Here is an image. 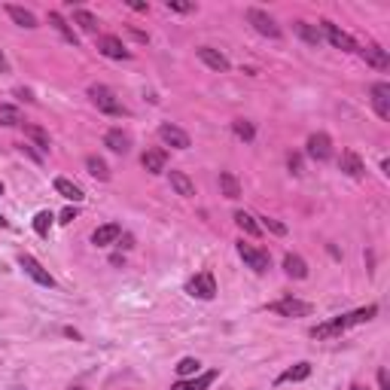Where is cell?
I'll return each mask as SVG.
<instances>
[{
	"label": "cell",
	"mask_w": 390,
	"mask_h": 390,
	"mask_svg": "<svg viewBox=\"0 0 390 390\" xmlns=\"http://www.w3.org/2000/svg\"><path fill=\"white\" fill-rule=\"evenodd\" d=\"M25 135L30 138V140H34V147H40V150H49V135H46V131L43 128H40V126H25Z\"/></svg>",
	"instance_id": "33"
},
{
	"label": "cell",
	"mask_w": 390,
	"mask_h": 390,
	"mask_svg": "<svg viewBox=\"0 0 390 390\" xmlns=\"http://www.w3.org/2000/svg\"><path fill=\"white\" fill-rule=\"evenodd\" d=\"M0 74H9V61H6L4 52H0Z\"/></svg>",
	"instance_id": "42"
},
{
	"label": "cell",
	"mask_w": 390,
	"mask_h": 390,
	"mask_svg": "<svg viewBox=\"0 0 390 390\" xmlns=\"http://www.w3.org/2000/svg\"><path fill=\"white\" fill-rule=\"evenodd\" d=\"M338 168H342L347 177H354V180H360L363 174H366V165H363V159L357 156L354 150H345L342 152V159H338Z\"/></svg>",
	"instance_id": "14"
},
{
	"label": "cell",
	"mask_w": 390,
	"mask_h": 390,
	"mask_svg": "<svg viewBox=\"0 0 390 390\" xmlns=\"http://www.w3.org/2000/svg\"><path fill=\"white\" fill-rule=\"evenodd\" d=\"M296 34H299L308 46H321V40H323L321 28H314V25H308V22H296Z\"/></svg>",
	"instance_id": "25"
},
{
	"label": "cell",
	"mask_w": 390,
	"mask_h": 390,
	"mask_svg": "<svg viewBox=\"0 0 390 390\" xmlns=\"http://www.w3.org/2000/svg\"><path fill=\"white\" fill-rule=\"evenodd\" d=\"M168 180H171V189L183 195V199H192L195 195V183L189 180V174H183V171H168Z\"/></svg>",
	"instance_id": "20"
},
{
	"label": "cell",
	"mask_w": 390,
	"mask_h": 390,
	"mask_svg": "<svg viewBox=\"0 0 390 390\" xmlns=\"http://www.w3.org/2000/svg\"><path fill=\"white\" fill-rule=\"evenodd\" d=\"M6 16L13 18L18 28H37V16L30 13V9H22V6H13V4H9V6H6Z\"/></svg>",
	"instance_id": "23"
},
{
	"label": "cell",
	"mask_w": 390,
	"mask_h": 390,
	"mask_svg": "<svg viewBox=\"0 0 390 390\" xmlns=\"http://www.w3.org/2000/svg\"><path fill=\"white\" fill-rule=\"evenodd\" d=\"M168 9H174V13H192L195 4H180V0H168Z\"/></svg>",
	"instance_id": "37"
},
{
	"label": "cell",
	"mask_w": 390,
	"mask_h": 390,
	"mask_svg": "<svg viewBox=\"0 0 390 390\" xmlns=\"http://www.w3.org/2000/svg\"><path fill=\"white\" fill-rule=\"evenodd\" d=\"M286 165H290L293 174H302V159L296 156V152H290V159H286Z\"/></svg>",
	"instance_id": "38"
},
{
	"label": "cell",
	"mask_w": 390,
	"mask_h": 390,
	"mask_svg": "<svg viewBox=\"0 0 390 390\" xmlns=\"http://www.w3.org/2000/svg\"><path fill=\"white\" fill-rule=\"evenodd\" d=\"M86 168L91 177H98V180H110V168H107V162L104 159H98V156H86Z\"/></svg>",
	"instance_id": "29"
},
{
	"label": "cell",
	"mask_w": 390,
	"mask_h": 390,
	"mask_svg": "<svg viewBox=\"0 0 390 390\" xmlns=\"http://www.w3.org/2000/svg\"><path fill=\"white\" fill-rule=\"evenodd\" d=\"M378 387H381V390H390V381H387V369H384V366L378 369Z\"/></svg>",
	"instance_id": "40"
},
{
	"label": "cell",
	"mask_w": 390,
	"mask_h": 390,
	"mask_svg": "<svg viewBox=\"0 0 390 390\" xmlns=\"http://www.w3.org/2000/svg\"><path fill=\"white\" fill-rule=\"evenodd\" d=\"M360 55L366 58V65H372L375 70H387V67H390V58H387V52H384L381 46H375V43L363 46V49H360Z\"/></svg>",
	"instance_id": "19"
},
{
	"label": "cell",
	"mask_w": 390,
	"mask_h": 390,
	"mask_svg": "<svg viewBox=\"0 0 390 390\" xmlns=\"http://www.w3.org/2000/svg\"><path fill=\"white\" fill-rule=\"evenodd\" d=\"M247 22L253 25L256 34H262V37H269V40H281V28H278V22H274V18L265 13V9L250 6V9H247Z\"/></svg>",
	"instance_id": "5"
},
{
	"label": "cell",
	"mask_w": 390,
	"mask_h": 390,
	"mask_svg": "<svg viewBox=\"0 0 390 390\" xmlns=\"http://www.w3.org/2000/svg\"><path fill=\"white\" fill-rule=\"evenodd\" d=\"M220 378V372L213 369V372H201V375H195V378H189V381H177L171 390H208L213 381Z\"/></svg>",
	"instance_id": "16"
},
{
	"label": "cell",
	"mask_w": 390,
	"mask_h": 390,
	"mask_svg": "<svg viewBox=\"0 0 390 390\" xmlns=\"http://www.w3.org/2000/svg\"><path fill=\"white\" fill-rule=\"evenodd\" d=\"M238 256L244 260V265H247V269H253L256 274H265V272L272 269V256L265 253V250H260V247H253V244L238 241Z\"/></svg>",
	"instance_id": "3"
},
{
	"label": "cell",
	"mask_w": 390,
	"mask_h": 390,
	"mask_svg": "<svg viewBox=\"0 0 390 390\" xmlns=\"http://www.w3.org/2000/svg\"><path fill=\"white\" fill-rule=\"evenodd\" d=\"M199 58H201L211 70H220V74H223V70H229V58H225L223 52H217L213 46H199Z\"/></svg>",
	"instance_id": "18"
},
{
	"label": "cell",
	"mask_w": 390,
	"mask_h": 390,
	"mask_svg": "<svg viewBox=\"0 0 390 390\" xmlns=\"http://www.w3.org/2000/svg\"><path fill=\"white\" fill-rule=\"evenodd\" d=\"M311 375V363H296L293 369H286V372H281L278 381L286 384V381H305V378Z\"/></svg>",
	"instance_id": "26"
},
{
	"label": "cell",
	"mask_w": 390,
	"mask_h": 390,
	"mask_svg": "<svg viewBox=\"0 0 390 390\" xmlns=\"http://www.w3.org/2000/svg\"><path fill=\"white\" fill-rule=\"evenodd\" d=\"M375 314H378V305L357 308V311H351V314H338V317H333V321H326V323H317L314 330H311V338H333V335H342V333L351 330V326L369 323Z\"/></svg>",
	"instance_id": "1"
},
{
	"label": "cell",
	"mask_w": 390,
	"mask_h": 390,
	"mask_svg": "<svg viewBox=\"0 0 390 390\" xmlns=\"http://www.w3.org/2000/svg\"><path fill=\"white\" fill-rule=\"evenodd\" d=\"M369 95H372V107H375L378 116L390 119V86L387 83H375Z\"/></svg>",
	"instance_id": "13"
},
{
	"label": "cell",
	"mask_w": 390,
	"mask_h": 390,
	"mask_svg": "<svg viewBox=\"0 0 390 390\" xmlns=\"http://www.w3.org/2000/svg\"><path fill=\"white\" fill-rule=\"evenodd\" d=\"M220 189H223L225 199H238V195H241V183L235 180V174L223 171V174H220Z\"/></svg>",
	"instance_id": "27"
},
{
	"label": "cell",
	"mask_w": 390,
	"mask_h": 390,
	"mask_svg": "<svg viewBox=\"0 0 390 390\" xmlns=\"http://www.w3.org/2000/svg\"><path fill=\"white\" fill-rule=\"evenodd\" d=\"M89 98L91 104H95L101 113H107V116H128V110L122 107V101L116 98V91H113L110 86H89Z\"/></svg>",
	"instance_id": "2"
},
{
	"label": "cell",
	"mask_w": 390,
	"mask_h": 390,
	"mask_svg": "<svg viewBox=\"0 0 390 390\" xmlns=\"http://www.w3.org/2000/svg\"><path fill=\"white\" fill-rule=\"evenodd\" d=\"M77 220V208H65L61 211V220L58 223H74Z\"/></svg>",
	"instance_id": "39"
},
{
	"label": "cell",
	"mask_w": 390,
	"mask_h": 390,
	"mask_svg": "<svg viewBox=\"0 0 390 390\" xmlns=\"http://www.w3.org/2000/svg\"><path fill=\"white\" fill-rule=\"evenodd\" d=\"M52 211H40L37 213V217H34V232L37 235H43V238H46V235H49V229H52Z\"/></svg>",
	"instance_id": "34"
},
{
	"label": "cell",
	"mask_w": 390,
	"mask_h": 390,
	"mask_svg": "<svg viewBox=\"0 0 390 390\" xmlns=\"http://www.w3.org/2000/svg\"><path fill=\"white\" fill-rule=\"evenodd\" d=\"M269 311L272 314H281V317H308L314 311L311 308V302H302V299H281V302H272L269 305Z\"/></svg>",
	"instance_id": "7"
},
{
	"label": "cell",
	"mask_w": 390,
	"mask_h": 390,
	"mask_svg": "<svg viewBox=\"0 0 390 390\" xmlns=\"http://www.w3.org/2000/svg\"><path fill=\"white\" fill-rule=\"evenodd\" d=\"M140 165L143 171H150V174H162L168 165V156H165V150H147L140 156Z\"/></svg>",
	"instance_id": "17"
},
{
	"label": "cell",
	"mask_w": 390,
	"mask_h": 390,
	"mask_svg": "<svg viewBox=\"0 0 390 390\" xmlns=\"http://www.w3.org/2000/svg\"><path fill=\"white\" fill-rule=\"evenodd\" d=\"M104 147L113 150V152H119V156H126V152L131 150V138L122 128H110L104 135Z\"/></svg>",
	"instance_id": "15"
},
{
	"label": "cell",
	"mask_w": 390,
	"mask_h": 390,
	"mask_svg": "<svg viewBox=\"0 0 390 390\" xmlns=\"http://www.w3.org/2000/svg\"><path fill=\"white\" fill-rule=\"evenodd\" d=\"M351 390H366V387H360V384H354V387H351Z\"/></svg>",
	"instance_id": "44"
},
{
	"label": "cell",
	"mask_w": 390,
	"mask_h": 390,
	"mask_svg": "<svg viewBox=\"0 0 390 390\" xmlns=\"http://www.w3.org/2000/svg\"><path fill=\"white\" fill-rule=\"evenodd\" d=\"M262 225H265V229H272L274 235H286V229H284V225H281L278 220H272V217H262Z\"/></svg>",
	"instance_id": "36"
},
{
	"label": "cell",
	"mask_w": 390,
	"mask_h": 390,
	"mask_svg": "<svg viewBox=\"0 0 390 390\" xmlns=\"http://www.w3.org/2000/svg\"><path fill=\"white\" fill-rule=\"evenodd\" d=\"M0 126H6V128L22 126V113H18V107H13V104H0Z\"/></svg>",
	"instance_id": "28"
},
{
	"label": "cell",
	"mask_w": 390,
	"mask_h": 390,
	"mask_svg": "<svg viewBox=\"0 0 390 390\" xmlns=\"http://www.w3.org/2000/svg\"><path fill=\"white\" fill-rule=\"evenodd\" d=\"M128 6L135 9V13H147V9H150V4H143V0H131Z\"/></svg>",
	"instance_id": "41"
},
{
	"label": "cell",
	"mask_w": 390,
	"mask_h": 390,
	"mask_svg": "<svg viewBox=\"0 0 390 390\" xmlns=\"http://www.w3.org/2000/svg\"><path fill=\"white\" fill-rule=\"evenodd\" d=\"M0 229H6V220H4V213H0Z\"/></svg>",
	"instance_id": "43"
},
{
	"label": "cell",
	"mask_w": 390,
	"mask_h": 390,
	"mask_svg": "<svg viewBox=\"0 0 390 390\" xmlns=\"http://www.w3.org/2000/svg\"><path fill=\"white\" fill-rule=\"evenodd\" d=\"M199 369H201L199 360H192V357H183V360L177 363V375H180V378H189V375H199Z\"/></svg>",
	"instance_id": "35"
},
{
	"label": "cell",
	"mask_w": 390,
	"mask_h": 390,
	"mask_svg": "<svg viewBox=\"0 0 390 390\" xmlns=\"http://www.w3.org/2000/svg\"><path fill=\"white\" fill-rule=\"evenodd\" d=\"M186 293L192 296V299H204V302H211L213 296H217V281H213V274H211V272H199L195 278L186 281Z\"/></svg>",
	"instance_id": "4"
},
{
	"label": "cell",
	"mask_w": 390,
	"mask_h": 390,
	"mask_svg": "<svg viewBox=\"0 0 390 390\" xmlns=\"http://www.w3.org/2000/svg\"><path fill=\"white\" fill-rule=\"evenodd\" d=\"M70 390H86V387H70Z\"/></svg>",
	"instance_id": "45"
},
{
	"label": "cell",
	"mask_w": 390,
	"mask_h": 390,
	"mask_svg": "<svg viewBox=\"0 0 390 390\" xmlns=\"http://www.w3.org/2000/svg\"><path fill=\"white\" fill-rule=\"evenodd\" d=\"M98 52L107 55V58H113V61H126V58H131V52H128L126 46H122V40L113 37V34L98 37Z\"/></svg>",
	"instance_id": "11"
},
{
	"label": "cell",
	"mask_w": 390,
	"mask_h": 390,
	"mask_svg": "<svg viewBox=\"0 0 390 390\" xmlns=\"http://www.w3.org/2000/svg\"><path fill=\"white\" fill-rule=\"evenodd\" d=\"M49 25H52V28L58 30V34L67 40L70 46H79V37L74 34V28H70V25L65 22V18H61V13H49Z\"/></svg>",
	"instance_id": "24"
},
{
	"label": "cell",
	"mask_w": 390,
	"mask_h": 390,
	"mask_svg": "<svg viewBox=\"0 0 390 390\" xmlns=\"http://www.w3.org/2000/svg\"><path fill=\"white\" fill-rule=\"evenodd\" d=\"M122 235V225L119 223H107V225H98L95 232H91V244L95 247H110V244H116Z\"/></svg>",
	"instance_id": "12"
},
{
	"label": "cell",
	"mask_w": 390,
	"mask_h": 390,
	"mask_svg": "<svg viewBox=\"0 0 390 390\" xmlns=\"http://www.w3.org/2000/svg\"><path fill=\"white\" fill-rule=\"evenodd\" d=\"M159 140L165 143V147H174V150H189V135L177 126H171V122H165V126H159Z\"/></svg>",
	"instance_id": "10"
},
{
	"label": "cell",
	"mask_w": 390,
	"mask_h": 390,
	"mask_svg": "<svg viewBox=\"0 0 390 390\" xmlns=\"http://www.w3.org/2000/svg\"><path fill=\"white\" fill-rule=\"evenodd\" d=\"M18 265H22L28 278H30V281H37L40 286H55V278H52V274H49V272H46V269H43V265H40L37 260H34V256L22 253V256H18Z\"/></svg>",
	"instance_id": "9"
},
{
	"label": "cell",
	"mask_w": 390,
	"mask_h": 390,
	"mask_svg": "<svg viewBox=\"0 0 390 390\" xmlns=\"http://www.w3.org/2000/svg\"><path fill=\"white\" fill-rule=\"evenodd\" d=\"M232 131H235V138L244 140V143H250V140L256 138V128L250 126L247 119H235V122H232Z\"/></svg>",
	"instance_id": "32"
},
{
	"label": "cell",
	"mask_w": 390,
	"mask_h": 390,
	"mask_svg": "<svg viewBox=\"0 0 390 390\" xmlns=\"http://www.w3.org/2000/svg\"><path fill=\"white\" fill-rule=\"evenodd\" d=\"M284 272L290 274V278L302 281V278H308V262L302 260L299 253H286V256H284Z\"/></svg>",
	"instance_id": "21"
},
{
	"label": "cell",
	"mask_w": 390,
	"mask_h": 390,
	"mask_svg": "<svg viewBox=\"0 0 390 390\" xmlns=\"http://www.w3.org/2000/svg\"><path fill=\"white\" fill-rule=\"evenodd\" d=\"M321 30H323V37L330 40V43L335 46V49H342V52H357V43H354V37L351 34H345L338 25H333V22H321Z\"/></svg>",
	"instance_id": "8"
},
{
	"label": "cell",
	"mask_w": 390,
	"mask_h": 390,
	"mask_svg": "<svg viewBox=\"0 0 390 390\" xmlns=\"http://www.w3.org/2000/svg\"><path fill=\"white\" fill-rule=\"evenodd\" d=\"M308 156L314 162H330L333 159V138L326 135V131H314V135L308 138Z\"/></svg>",
	"instance_id": "6"
},
{
	"label": "cell",
	"mask_w": 390,
	"mask_h": 390,
	"mask_svg": "<svg viewBox=\"0 0 390 390\" xmlns=\"http://www.w3.org/2000/svg\"><path fill=\"white\" fill-rule=\"evenodd\" d=\"M0 195H4V183H0Z\"/></svg>",
	"instance_id": "46"
},
{
	"label": "cell",
	"mask_w": 390,
	"mask_h": 390,
	"mask_svg": "<svg viewBox=\"0 0 390 390\" xmlns=\"http://www.w3.org/2000/svg\"><path fill=\"white\" fill-rule=\"evenodd\" d=\"M235 223H238V229H241V232L253 235V238H256V235H260V223H256L247 211H235Z\"/></svg>",
	"instance_id": "31"
},
{
	"label": "cell",
	"mask_w": 390,
	"mask_h": 390,
	"mask_svg": "<svg viewBox=\"0 0 390 390\" xmlns=\"http://www.w3.org/2000/svg\"><path fill=\"white\" fill-rule=\"evenodd\" d=\"M74 22L86 30V34H95L98 30V18L89 13V9H74Z\"/></svg>",
	"instance_id": "30"
},
{
	"label": "cell",
	"mask_w": 390,
	"mask_h": 390,
	"mask_svg": "<svg viewBox=\"0 0 390 390\" xmlns=\"http://www.w3.org/2000/svg\"><path fill=\"white\" fill-rule=\"evenodd\" d=\"M55 192L61 195V199L74 201V204H79V201L86 199V195H83V189H79L74 180H67V177H58V180H55Z\"/></svg>",
	"instance_id": "22"
}]
</instances>
